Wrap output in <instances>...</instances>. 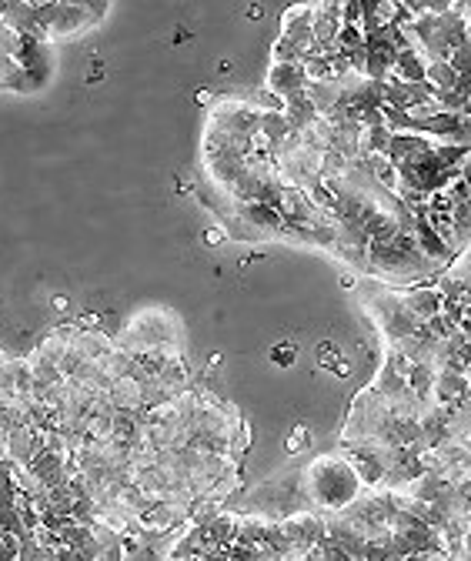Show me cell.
Masks as SVG:
<instances>
[{"mask_svg": "<svg viewBox=\"0 0 471 561\" xmlns=\"http://www.w3.org/2000/svg\"><path fill=\"white\" fill-rule=\"evenodd\" d=\"M361 478L345 458H321L308 468V498L311 505L341 511L358 498Z\"/></svg>", "mask_w": 471, "mask_h": 561, "instance_id": "cell-1", "label": "cell"}, {"mask_svg": "<svg viewBox=\"0 0 471 561\" xmlns=\"http://www.w3.org/2000/svg\"><path fill=\"white\" fill-rule=\"evenodd\" d=\"M268 87L288 104L291 97L308 91V71H304L301 61H274L268 71Z\"/></svg>", "mask_w": 471, "mask_h": 561, "instance_id": "cell-2", "label": "cell"}, {"mask_svg": "<svg viewBox=\"0 0 471 561\" xmlns=\"http://www.w3.org/2000/svg\"><path fill=\"white\" fill-rule=\"evenodd\" d=\"M14 44H17V31L7 21H0V84L14 87V91H31V77H27L14 61Z\"/></svg>", "mask_w": 471, "mask_h": 561, "instance_id": "cell-3", "label": "cell"}]
</instances>
